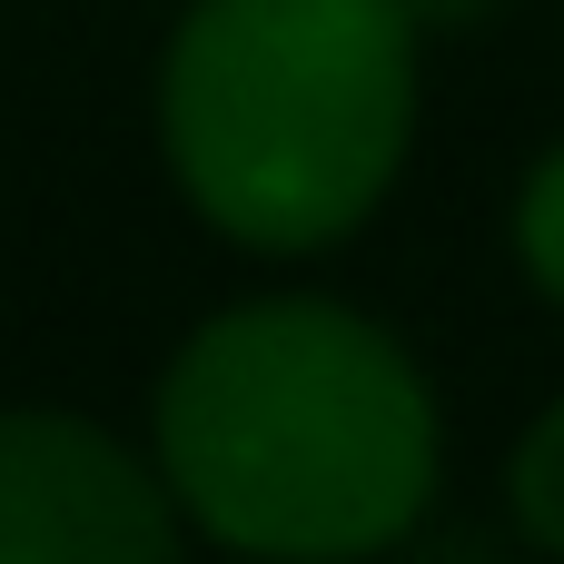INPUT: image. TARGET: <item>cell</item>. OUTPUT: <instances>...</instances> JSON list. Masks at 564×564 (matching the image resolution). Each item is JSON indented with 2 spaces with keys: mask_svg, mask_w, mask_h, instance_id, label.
Returning a JSON list of instances; mask_svg holds the SVG:
<instances>
[{
  "mask_svg": "<svg viewBox=\"0 0 564 564\" xmlns=\"http://www.w3.org/2000/svg\"><path fill=\"white\" fill-rule=\"evenodd\" d=\"M149 456L218 555L377 564L446 486V406L377 307L258 288L169 347L149 387Z\"/></svg>",
  "mask_w": 564,
  "mask_h": 564,
  "instance_id": "1",
  "label": "cell"
},
{
  "mask_svg": "<svg viewBox=\"0 0 564 564\" xmlns=\"http://www.w3.org/2000/svg\"><path fill=\"white\" fill-rule=\"evenodd\" d=\"M159 169L248 258L347 248L406 178L426 20L406 0H188L159 50Z\"/></svg>",
  "mask_w": 564,
  "mask_h": 564,
  "instance_id": "2",
  "label": "cell"
},
{
  "mask_svg": "<svg viewBox=\"0 0 564 564\" xmlns=\"http://www.w3.org/2000/svg\"><path fill=\"white\" fill-rule=\"evenodd\" d=\"M188 545L149 436L50 397L0 406V564H188Z\"/></svg>",
  "mask_w": 564,
  "mask_h": 564,
  "instance_id": "3",
  "label": "cell"
},
{
  "mask_svg": "<svg viewBox=\"0 0 564 564\" xmlns=\"http://www.w3.org/2000/svg\"><path fill=\"white\" fill-rule=\"evenodd\" d=\"M506 516L545 564H564V397H545L506 446Z\"/></svg>",
  "mask_w": 564,
  "mask_h": 564,
  "instance_id": "4",
  "label": "cell"
},
{
  "mask_svg": "<svg viewBox=\"0 0 564 564\" xmlns=\"http://www.w3.org/2000/svg\"><path fill=\"white\" fill-rule=\"evenodd\" d=\"M506 248H516V278H525L545 307H564V139L525 159L516 208H506Z\"/></svg>",
  "mask_w": 564,
  "mask_h": 564,
  "instance_id": "5",
  "label": "cell"
},
{
  "mask_svg": "<svg viewBox=\"0 0 564 564\" xmlns=\"http://www.w3.org/2000/svg\"><path fill=\"white\" fill-rule=\"evenodd\" d=\"M406 10H416L426 30H476V20H486L496 0H406Z\"/></svg>",
  "mask_w": 564,
  "mask_h": 564,
  "instance_id": "6",
  "label": "cell"
}]
</instances>
